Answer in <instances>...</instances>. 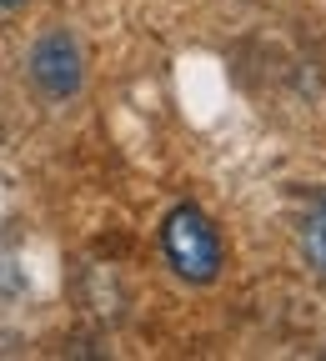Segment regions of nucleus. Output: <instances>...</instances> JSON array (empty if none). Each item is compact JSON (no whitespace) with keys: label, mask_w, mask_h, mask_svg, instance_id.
Instances as JSON below:
<instances>
[{"label":"nucleus","mask_w":326,"mask_h":361,"mask_svg":"<svg viewBox=\"0 0 326 361\" xmlns=\"http://www.w3.org/2000/svg\"><path fill=\"white\" fill-rule=\"evenodd\" d=\"M161 246H166V261L181 271L186 281H216L221 271V236L206 211L196 206H176L161 226Z\"/></svg>","instance_id":"f257e3e1"},{"label":"nucleus","mask_w":326,"mask_h":361,"mask_svg":"<svg viewBox=\"0 0 326 361\" xmlns=\"http://www.w3.org/2000/svg\"><path fill=\"white\" fill-rule=\"evenodd\" d=\"M30 75H35V85L45 90V96H56V101L76 96L80 80H85V61H80L76 35H66V30L45 35L35 51H30Z\"/></svg>","instance_id":"f03ea898"},{"label":"nucleus","mask_w":326,"mask_h":361,"mask_svg":"<svg viewBox=\"0 0 326 361\" xmlns=\"http://www.w3.org/2000/svg\"><path fill=\"white\" fill-rule=\"evenodd\" d=\"M11 6H20V0H0V11H11Z\"/></svg>","instance_id":"20e7f679"},{"label":"nucleus","mask_w":326,"mask_h":361,"mask_svg":"<svg viewBox=\"0 0 326 361\" xmlns=\"http://www.w3.org/2000/svg\"><path fill=\"white\" fill-rule=\"evenodd\" d=\"M301 256H306L316 271H326V196L311 206V216H306V226H301Z\"/></svg>","instance_id":"7ed1b4c3"}]
</instances>
